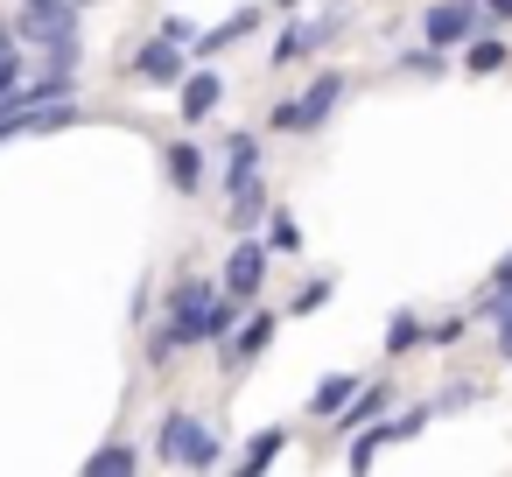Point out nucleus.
Returning <instances> with one entry per match:
<instances>
[{
    "label": "nucleus",
    "instance_id": "1",
    "mask_svg": "<svg viewBox=\"0 0 512 477\" xmlns=\"http://www.w3.org/2000/svg\"><path fill=\"white\" fill-rule=\"evenodd\" d=\"M232 330V302H218L204 281H183L176 302H169V344H204V337H225Z\"/></svg>",
    "mask_w": 512,
    "mask_h": 477
},
{
    "label": "nucleus",
    "instance_id": "2",
    "mask_svg": "<svg viewBox=\"0 0 512 477\" xmlns=\"http://www.w3.org/2000/svg\"><path fill=\"white\" fill-rule=\"evenodd\" d=\"M162 456L183 463V470H211V463H218V435H211L197 414H169V421H162Z\"/></svg>",
    "mask_w": 512,
    "mask_h": 477
},
{
    "label": "nucleus",
    "instance_id": "3",
    "mask_svg": "<svg viewBox=\"0 0 512 477\" xmlns=\"http://www.w3.org/2000/svg\"><path fill=\"white\" fill-rule=\"evenodd\" d=\"M337 99H344V78H337V71H323V78H316L295 106H274V127L309 134V127H323V120H330V106H337Z\"/></svg>",
    "mask_w": 512,
    "mask_h": 477
},
{
    "label": "nucleus",
    "instance_id": "4",
    "mask_svg": "<svg viewBox=\"0 0 512 477\" xmlns=\"http://www.w3.org/2000/svg\"><path fill=\"white\" fill-rule=\"evenodd\" d=\"M421 29H428V43H435V50H463V43H470V29H477V0H435Z\"/></svg>",
    "mask_w": 512,
    "mask_h": 477
},
{
    "label": "nucleus",
    "instance_id": "5",
    "mask_svg": "<svg viewBox=\"0 0 512 477\" xmlns=\"http://www.w3.org/2000/svg\"><path fill=\"white\" fill-rule=\"evenodd\" d=\"M260 274H267V246H239V253L225 260V288H232V302L260 295Z\"/></svg>",
    "mask_w": 512,
    "mask_h": 477
},
{
    "label": "nucleus",
    "instance_id": "6",
    "mask_svg": "<svg viewBox=\"0 0 512 477\" xmlns=\"http://www.w3.org/2000/svg\"><path fill=\"white\" fill-rule=\"evenodd\" d=\"M134 78H155V85H169V78H183V43H176V36H162V43H148V50L134 57Z\"/></svg>",
    "mask_w": 512,
    "mask_h": 477
},
{
    "label": "nucleus",
    "instance_id": "7",
    "mask_svg": "<svg viewBox=\"0 0 512 477\" xmlns=\"http://www.w3.org/2000/svg\"><path fill=\"white\" fill-rule=\"evenodd\" d=\"M218 99H225V85H218L211 71H197V78L183 85V99H176V106H183V120H204V113H211Z\"/></svg>",
    "mask_w": 512,
    "mask_h": 477
},
{
    "label": "nucleus",
    "instance_id": "8",
    "mask_svg": "<svg viewBox=\"0 0 512 477\" xmlns=\"http://www.w3.org/2000/svg\"><path fill=\"white\" fill-rule=\"evenodd\" d=\"M169 183H176V190H197V183H204V155H197L190 141L169 148Z\"/></svg>",
    "mask_w": 512,
    "mask_h": 477
},
{
    "label": "nucleus",
    "instance_id": "9",
    "mask_svg": "<svg viewBox=\"0 0 512 477\" xmlns=\"http://www.w3.org/2000/svg\"><path fill=\"white\" fill-rule=\"evenodd\" d=\"M351 393H358V379H351V372H330V379L316 386V400H309V407H316V414H337Z\"/></svg>",
    "mask_w": 512,
    "mask_h": 477
},
{
    "label": "nucleus",
    "instance_id": "10",
    "mask_svg": "<svg viewBox=\"0 0 512 477\" xmlns=\"http://www.w3.org/2000/svg\"><path fill=\"white\" fill-rule=\"evenodd\" d=\"M246 176H260V141H253V134H232V190H239Z\"/></svg>",
    "mask_w": 512,
    "mask_h": 477
},
{
    "label": "nucleus",
    "instance_id": "11",
    "mask_svg": "<svg viewBox=\"0 0 512 477\" xmlns=\"http://www.w3.org/2000/svg\"><path fill=\"white\" fill-rule=\"evenodd\" d=\"M379 400H386V393H379V386H365V393H358V400H344V407H337V414H344V435H351V428H365V421H372V414H379Z\"/></svg>",
    "mask_w": 512,
    "mask_h": 477
},
{
    "label": "nucleus",
    "instance_id": "12",
    "mask_svg": "<svg viewBox=\"0 0 512 477\" xmlns=\"http://www.w3.org/2000/svg\"><path fill=\"white\" fill-rule=\"evenodd\" d=\"M309 50H316V29H302V22H295V29L274 43V64H295V57H309Z\"/></svg>",
    "mask_w": 512,
    "mask_h": 477
},
{
    "label": "nucleus",
    "instance_id": "13",
    "mask_svg": "<svg viewBox=\"0 0 512 477\" xmlns=\"http://www.w3.org/2000/svg\"><path fill=\"white\" fill-rule=\"evenodd\" d=\"M281 442H288L281 428H260V435H253V449H246V470H267V463L281 456Z\"/></svg>",
    "mask_w": 512,
    "mask_h": 477
},
{
    "label": "nucleus",
    "instance_id": "14",
    "mask_svg": "<svg viewBox=\"0 0 512 477\" xmlns=\"http://www.w3.org/2000/svg\"><path fill=\"white\" fill-rule=\"evenodd\" d=\"M15 92H22V57H15V50H0V113L15 106Z\"/></svg>",
    "mask_w": 512,
    "mask_h": 477
},
{
    "label": "nucleus",
    "instance_id": "15",
    "mask_svg": "<svg viewBox=\"0 0 512 477\" xmlns=\"http://www.w3.org/2000/svg\"><path fill=\"white\" fill-rule=\"evenodd\" d=\"M85 470H92V477H127V470H134V449H99Z\"/></svg>",
    "mask_w": 512,
    "mask_h": 477
},
{
    "label": "nucleus",
    "instance_id": "16",
    "mask_svg": "<svg viewBox=\"0 0 512 477\" xmlns=\"http://www.w3.org/2000/svg\"><path fill=\"white\" fill-rule=\"evenodd\" d=\"M463 64H470V71H498V64H505V43H470Z\"/></svg>",
    "mask_w": 512,
    "mask_h": 477
},
{
    "label": "nucleus",
    "instance_id": "17",
    "mask_svg": "<svg viewBox=\"0 0 512 477\" xmlns=\"http://www.w3.org/2000/svg\"><path fill=\"white\" fill-rule=\"evenodd\" d=\"M267 239H274L281 253H302V225H295V218H274V232H267Z\"/></svg>",
    "mask_w": 512,
    "mask_h": 477
},
{
    "label": "nucleus",
    "instance_id": "18",
    "mask_svg": "<svg viewBox=\"0 0 512 477\" xmlns=\"http://www.w3.org/2000/svg\"><path fill=\"white\" fill-rule=\"evenodd\" d=\"M267 337H274V316H253V323H246V337H239V351H246V358H253V351H260V344H267Z\"/></svg>",
    "mask_w": 512,
    "mask_h": 477
},
{
    "label": "nucleus",
    "instance_id": "19",
    "mask_svg": "<svg viewBox=\"0 0 512 477\" xmlns=\"http://www.w3.org/2000/svg\"><path fill=\"white\" fill-rule=\"evenodd\" d=\"M386 344H393V351H407V344H421V323H414V316H393V330H386Z\"/></svg>",
    "mask_w": 512,
    "mask_h": 477
},
{
    "label": "nucleus",
    "instance_id": "20",
    "mask_svg": "<svg viewBox=\"0 0 512 477\" xmlns=\"http://www.w3.org/2000/svg\"><path fill=\"white\" fill-rule=\"evenodd\" d=\"M498 295H512V253L498 260Z\"/></svg>",
    "mask_w": 512,
    "mask_h": 477
},
{
    "label": "nucleus",
    "instance_id": "21",
    "mask_svg": "<svg viewBox=\"0 0 512 477\" xmlns=\"http://www.w3.org/2000/svg\"><path fill=\"white\" fill-rule=\"evenodd\" d=\"M498 351L512 358V302H505V330H498Z\"/></svg>",
    "mask_w": 512,
    "mask_h": 477
},
{
    "label": "nucleus",
    "instance_id": "22",
    "mask_svg": "<svg viewBox=\"0 0 512 477\" xmlns=\"http://www.w3.org/2000/svg\"><path fill=\"white\" fill-rule=\"evenodd\" d=\"M491 15H512V0H491Z\"/></svg>",
    "mask_w": 512,
    "mask_h": 477
},
{
    "label": "nucleus",
    "instance_id": "23",
    "mask_svg": "<svg viewBox=\"0 0 512 477\" xmlns=\"http://www.w3.org/2000/svg\"><path fill=\"white\" fill-rule=\"evenodd\" d=\"M0 50H15V36H8V29H0Z\"/></svg>",
    "mask_w": 512,
    "mask_h": 477
},
{
    "label": "nucleus",
    "instance_id": "24",
    "mask_svg": "<svg viewBox=\"0 0 512 477\" xmlns=\"http://www.w3.org/2000/svg\"><path fill=\"white\" fill-rule=\"evenodd\" d=\"M288 8H295V0H288Z\"/></svg>",
    "mask_w": 512,
    "mask_h": 477
}]
</instances>
